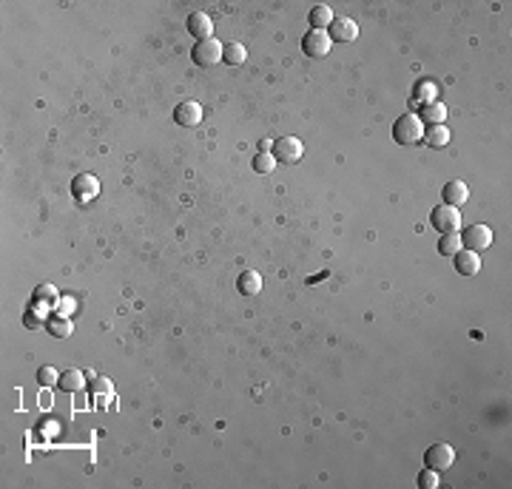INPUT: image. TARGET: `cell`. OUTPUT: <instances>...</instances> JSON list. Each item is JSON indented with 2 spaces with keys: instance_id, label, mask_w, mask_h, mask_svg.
Segmentation results:
<instances>
[{
  "instance_id": "obj_1",
  "label": "cell",
  "mask_w": 512,
  "mask_h": 489,
  "mask_svg": "<svg viewBox=\"0 0 512 489\" xmlns=\"http://www.w3.org/2000/svg\"><path fill=\"white\" fill-rule=\"evenodd\" d=\"M422 137H424V123L418 120V114H402L393 123V139L399 146H415L422 143Z\"/></svg>"
},
{
  "instance_id": "obj_2",
  "label": "cell",
  "mask_w": 512,
  "mask_h": 489,
  "mask_svg": "<svg viewBox=\"0 0 512 489\" xmlns=\"http://www.w3.org/2000/svg\"><path fill=\"white\" fill-rule=\"evenodd\" d=\"M461 208H453V205H435L433 214H430V225L438 230V234H458L461 230Z\"/></svg>"
},
{
  "instance_id": "obj_3",
  "label": "cell",
  "mask_w": 512,
  "mask_h": 489,
  "mask_svg": "<svg viewBox=\"0 0 512 489\" xmlns=\"http://www.w3.org/2000/svg\"><path fill=\"white\" fill-rule=\"evenodd\" d=\"M458 237H461V248L475 250V253H481L493 245V230L486 225H467L464 230H458Z\"/></svg>"
},
{
  "instance_id": "obj_4",
  "label": "cell",
  "mask_w": 512,
  "mask_h": 489,
  "mask_svg": "<svg viewBox=\"0 0 512 489\" xmlns=\"http://www.w3.org/2000/svg\"><path fill=\"white\" fill-rule=\"evenodd\" d=\"M270 154L276 157V162L296 166V162L302 159V154H305V146H302V139H296V137H279L270 146Z\"/></svg>"
},
{
  "instance_id": "obj_5",
  "label": "cell",
  "mask_w": 512,
  "mask_h": 489,
  "mask_svg": "<svg viewBox=\"0 0 512 489\" xmlns=\"http://www.w3.org/2000/svg\"><path fill=\"white\" fill-rule=\"evenodd\" d=\"M191 60H194L197 66H202V68L219 63V60H222V43L214 40V37L197 40V43H194V49H191Z\"/></svg>"
},
{
  "instance_id": "obj_6",
  "label": "cell",
  "mask_w": 512,
  "mask_h": 489,
  "mask_svg": "<svg viewBox=\"0 0 512 489\" xmlns=\"http://www.w3.org/2000/svg\"><path fill=\"white\" fill-rule=\"evenodd\" d=\"M424 463H427V470H435L441 475V472H447L455 463V450L450 444H433L424 452Z\"/></svg>"
},
{
  "instance_id": "obj_7",
  "label": "cell",
  "mask_w": 512,
  "mask_h": 489,
  "mask_svg": "<svg viewBox=\"0 0 512 489\" xmlns=\"http://www.w3.org/2000/svg\"><path fill=\"white\" fill-rule=\"evenodd\" d=\"M331 46H333V43H331L328 32H316V29H311L305 37H302V52H305L308 57H313V60L328 57Z\"/></svg>"
},
{
  "instance_id": "obj_8",
  "label": "cell",
  "mask_w": 512,
  "mask_h": 489,
  "mask_svg": "<svg viewBox=\"0 0 512 489\" xmlns=\"http://www.w3.org/2000/svg\"><path fill=\"white\" fill-rule=\"evenodd\" d=\"M328 37H331V43H353L359 37V23L353 17H333Z\"/></svg>"
},
{
  "instance_id": "obj_9",
  "label": "cell",
  "mask_w": 512,
  "mask_h": 489,
  "mask_svg": "<svg viewBox=\"0 0 512 489\" xmlns=\"http://www.w3.org/2000/svg\"><path fill=\"white\" fill-rule=\"evenodd\" d=\"M88 392H91V404L106 410L111 401H114V395H117V390H114V381L106 379V376H97L95 381L88 384Z\"/></svg>"
},
{
  "instance_id": "obj_10",
  "label": "cell",
  "mask_w": 512,
  "mask_h": 489,
  "mask_svg": "<svg viewBox=\"0 0 512 489\" xmlns=\"http://www.w3.org/2000/svg\"><path fill=\"white\" fill-rule=\"evenodd\" d=\"M174 123L182 126V128H194L202 123V106L194 103V100H185L174 108Z\"/></svg>"
},
{
  "instance_id": "obj_11",
  "label": "cell",
  "mask_w": 512,
  "mask_h": 489,
  "mask_svg": "<svg viewBox=\"0 0 512 489\" xmlns=\"http://www.w3.org/2000/svg\"><path fill=\"white\" fill-rule=\"evenodd\" d=\"M72 194H75L80 202L97 199V194H100V182H97V177H91V174H80V177H75V182H72Z\"/></svg>"
},
{
  "instance_id": "obj_12",
  "label": "cell",
  "mask_w": 512,
  "mask_h": 489,
  "mask_svg": "<svg viewBox=\"0 0 512 489\" xmlns=\"http://www.w3.org/2000/svg\"><path fill=\"white\" fill-rule=\"evenodd\" d=\"M188 34L191 37H197V40H208V37H214V20H211V14H205V12H194V14H188Z\"/></svg>"
},
{
  "instance_id": "obj_13",
  "label": "cell",
  "mask_w": 512,
  "mask_h": 489,
  "mask_svg": "<svg viewBox=\"0 0 512 489\" xmlns=\"http://www.w3.org/2000/svg\"><path fill=\"white\" fill-rule=\"evenodd\" d=\"M441 199H444V205L461 208L464 202L470 199V188H467V182H461V179L447 182V185H444V191H441Z\"/></svg>"
},
{
  "instance_id": "obj_14",
  "label": "cell",
  "mask_w": 512,
  "mask_h": 489,
  "mask_svg": "<svg viewBox=\"0 0 512 489\" xmlns=\"http://www.w3.org/2000/svg\"><path fill=\"white\" fill-rule=\"evenodd\" d=\"M455 270L461 273V276H475L478 270H481V256L475 253V250H467V248H461L455 256Z\"/></svg>"
},
{
  "instance_id": "obj_15",
  "label": "cell",
  "mask_w": 512,
  "mask_h": 489,
  "mask_svg": "<svg viewBox=\"0 0 512 489\" xmlns=\"http://www.w3.org/2000/svg\"><path fill=\"white\" fill-rule=\"evenodd\" d=\"M237 290L242 296H256L262 290V276L256 273V270H242L239 279H237Z\"/></svg>"
},
{
  "instance_id": "obj_16",
  "label": "cell",
  "mask_w": 512,
  "mask_h": 489,
  "mask_svg": "<svg viewBox=\"0 0 512 489\" xmlns=\"http://www.w3.org/2000/svg\"><path fill=\"white\" fill-rule=\"evenodd\" d=\"M308 23H311V26H313L316 32L331 29V23H333V12H331V6H324V3L313 6V9L308 12Z\"/></svg>"
},
{
  "instance_id": "obj_17",
  "label": "cell",
  "mask_w": 512,
  "mask_h": 489,
  "mask_svg": "<svg viewBox=\"0 0 512 489\" xmlns=\"http://www.w3.org/2000/svg\"><path fill=\"white\" fill-rule=\"evenodd\" d=\"M46 330H49L55 339H66V336H72V330H75V324H72V319L68 316H49L46 319Z\"/></svg>"
},
{
  "instance_id": "obj_18",
  "label": "cell",
  "mask_w": 512,
  "mask_h": 489,
  "mask_svg": "<svg viewBox=\"0 0 512 489\" xmlns=\"http://www.w3.org/2000/svg\"><path fill=\"white\" fill-rule=\"evenodd\" d=\"M422 139H424L430 148H444L450 143V128L447 126H427Z\"/></svg>"
},
{
  "instance_id": "obj_19",
  "label": "cell",
  "mask_w": 512,
  "mask_h": 489,
  "mask_svg": "<svg viewBox=\"0 0 512 489\" xmlns=\"http://www.w3.org/2000/svg\"><path fill=\"white\" fill-rule=\"evenodd\" d=\"M57 387H60L63 392H77V390L86 387V379H83V372H80V370L72 367V370H63V372H60Z\"/></svg>"
},
{
  "instance_id": "obj_20",
  "label": "cell",
  "mask_w": 512,
  "mask_h": 489,
  "mask_svg": "<svg viewBox=\"0 0 512 489\" xmlns=\"http://www.w3.org/2000/svg\"><path fill=\"white\" fill-rule=\"evenodd\" d=\"M422 123H430V126H444L447 120V106L444 103H427L422 108V117H418Z\"/></svg>"
},
{
  "instance_id": "obj_21",
  "label": "cell",
  "mask_w": 512,
  "mask_h": 489,
  "mask_svg": "<svg viewBox=\"0 0 512 489\" xmlns=\"http://www.w3.org/2000/svg\"><path fill=\"white\" fill-rule=\"evenodd\" d=\"M248 60V49L242 43H228V46H222V63H228V66H242Z\"/></svg>"
},
{
  "instance_id": "obj_22",
  "label": "cell",
  "mask_w": 512,
  "mask_h": 489,
  "mask_svg": "<svg viewBox=\"0 0 512 489\" xmlns=\"http://www.w3.org/2000/svg\"><path fill=\"white\" fill-rule=\"evenodd\" d=\"M57 290L52 288V285H40L37 288V293H35V305L37 308H52V305H57Z\"/></svg>"
},
{
  "instance_id": "obj_23",
  "label": "cell",
  "mask_w": 512,
  "mask_h": 489,
  "mask_svg": "<svg viewBox=\"0 0 512 489\" xmlns=\"http://www.w3.org/2000/svg\"><path fill=\"white\" fill-rule=\"evenodd\" d=\"M461 250V237L458 234H441L438 239V253L441 256H455Z\"/></svg>"
},
{
  "instance_id": "obj_24",
  "label": "cell",
  "mask_w": 512,
  "mask_h": 489,
  "mask_svg": "<svg viewBox=\"0 0 512 489\" xmlns=\"http://www.w3.org/2000/svg\"><path fill=\"white\" fill-rule=\"evenodd\" d=\"M250 166H253L256 174H270V171L276 168V157H273L270 151H262V154H256V157H253Z\"/></svg>"
},
{
  "instance_id": "obj_25",
  "label": "cell",
  "mask_w": 512,
  "mask_h": 489,
  "mask_svg": "<svg viewBox=\"0 0 512 489\" xmlns=\"http://www.w3.org/2000/svg\"><path fill=\"white\" fill-rule=\"evenodd\" d=\"M37 381H40V387H52V384L60 381V372L55 367H40L37 370Z\"/></svg>"
},
{
  "instance_id": "obj_26",
  "label": "cell",
  "mask_w": 512,
  "mask_h": 489,
  "mask_svg": "<svg viewBox=\"0 0 512 489\" xmlns=\"http://www.w3.org/2000/svg\"><path fill=\"white\" fill-rule=\"evenodd\" d=\"M438 483H441V475L435 470H424L422 475H418V486L422 489H438Z\"/></svg>"
},
{
  "instance_id": "obj_27",
  "label": "cell",
  "mask_w": 512,
  "mask_h": 489,
  "mask_svg": "<svg viewBox=\"0 0 512 489\" xmlns=\"http://www.w3.org/2000/svg\"><path fill=\"white\" fill-rule=\"evenodd\" d=\"M23 321H26L29 328H37V324H40V316H35V313H26V319H23Z\"/></svg>"
}]
</instances>
